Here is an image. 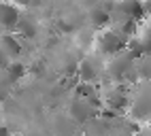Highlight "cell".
I'll use <instances>...</instances> for the list:
<instances>
[{"label": "cell", "instance_id": "1", "mask_svg": "<svg viewBox=\"0 0 151 136\" xmlns=\"http://www.w3.org/2000/svg\"><path fill=\"white\" fill-rule=\"evenodd\" d=\"M128 41L130 38L124 36L117 28H106V30H102L100 34H96V49H98L100 55H104V57L111 60V57H115L117 53L126 51Z\"/></svg>", "mask_w": 151, "mask_h": 136}, {"label": "cell", "instance_id": "2", "mask_svg": "<svg viewBox=\"0 0 151 136\" xmlns=\"http://www.w3.org/2000/svg\"><path fill=\"white\" fill-rule=\"evenodd\" d=\"M134 64H136V57L126 49L122 53H117L115 57H111L104 64V72H106V77L111 81H115V85H119V83L128 81V74L132 70H136Z\"/></svg>", "mask_w": 151, "mask_h": 136}, {"label": "cell", "instance_id": "3", "mask_svg": "<svg viewBox=\"0 0 151 136\" xmlns=\"http://www.w3.org/2000/svg\"><path fill=\"white\" fill-rule=\"evenodd\" d=\"M130 111L134 117H151V81H140L130 98Z\"/></svg>", "mask_w": 151, "mask_h": 136}, {"label": "cell", "instance_id": "4", "mask_svg": "<svg viewBox=\"0 0 151 136\" xmlns=\"http://www.w3.org/2000/svg\"><path fill=\"white\" fill-rule=\"evenodd\" d=\"M126 49L134 57H151V24L138 26V32L128 41Z\"/></svg>", "mask_w": 151, "mask_h": 136}, {"label": "cell", "instance_id": "5", "mask_svg": "<svg viewBox=\"0 0 151 136\" xmlns=\"http://www.w3.org/2000/svg\"><path fill=\"white\" fill-rule=\"evenodd\" d=\"M102 72H104L102 62H98L96 57L87 55V57H83V60L79 62V72H77V77H79V81H81V83H89V85H92Z\"/></svg>", "mask_w": 151, "mask_h": 136}, {"label": "cell", "instance_id": "6", "mask_svg": "<svg viewBox=\"0 0 151 136\" xmlns=\"http://www.w3.org/2000/svg\"><path fill=\"white\" fill-rule=\"evenodd\" d=\"M68 113H70V117H73L75 121H79V123L94 121V117H96V109L92 106V102H89L87 98H79V96L70 102Z\"/></svg>", "mask_w": 151, "mask_h": 136}, {"label": "cell", "instance_id": "7", "mask_svg": "<svg viewBox=\"0 0 151 136\" xmlns=\"http://www.w3.org/2000/svg\"><path fill=\"white\" fill-rule=\"evenodd\" d=\"M22 15H19V9L13 4V2H4L0 0V28H4L6 32H13Z\"/></svg>", "mask_w": 151, "mask_h": 136}, {"label": "cell", "instance_id": "8", "mask_svg": "<svg viewBox=\"0 0 151 136\" xmlns=\"http://www.w3.org/2000/svg\"><path fill=\"white\" fill-rule=\"evenodd\" d=\"M19 51H22V43L13 32H6L0 36V53L6 57H17Z\"/></svg>", "mask_w": 151, "mask_h": 136}, {"label": "cell", "instance_id": "9", "mask_svg": "<svg viewBox=\"0 0 151 136\" xmlns=\"http://www.w3.org/2000/svg\"><path fill=\"white\" fill-rule=\"evenodd\" d=\"M89 24H92L94 30H106V28L111 26V13L104 11L102 4H96L92 11H89Z\"/></svg>", "mask_w": 151, "mask_h": 136}, {"label": "cell", "instance_id": "10", "mask_svg": "<svg viewBox=\"0 0 151 136\" xmlns=\"http://www.w3.org/2000/svg\"><path fill=\"white\" fill-rule=\"evenodd\" d=\"M15 30H17V34H22L24 38H34L36 36V24L30 17H22Z\"/></svg>", "mask_w": 151, "mask_h": 136}, {"label": "cell", "instance_id": "11", "mask_svg": "<svg viewBox=\"0 0 151 136\" xmlns=\"http://www.w3.org/2000/svg\"><path fill=\"white\" fill-rule=\"evenodd\" d=\"M24 74H26V66H24V64H19V62L6 64V81H9V83L19 81Z\"/></svg>", "mask_w": 151, "mask_h": 136}, {"label": "cell", "instance_id": "12", "mask_svg": "<svg viewBox=\"0 0 151 136\" xmlns=\"http://www.w3.org/2000/svg\"><path fill=\"white\" fill-rule=\"evenodd\" d=\"M0 136H13V134H11V130H9L4 123H0Z\"/></svg>", "mask_w": 151, "mask_h": 136}, {"label": "cell", "instance_id": "13", "mask_svg": "<svg viewBox=\"0 0 151 136\" xmlns=\"http://www.w3.org/2000/svg\"><path fill=\"white\" fill-rule=\"evenodd\" d=\"M11 2H13L15 6H28L30 2H32V0H11Z\"/></svg>", "mask_w": 151, "mask_h": 136}, {"label": "cell", "instance_id": "14", "mask_svg": "<svg viewBox=\"0 0 151 136\" xmlns=\"http://www.w3.org/2000/svg\"><path fill=\"white\" fill-rule=\"evenodd\" d=\"M13 136H22V134H13Z\"/></svg>", "mask_w": 151, "mask_h": 136}]
</instances>
